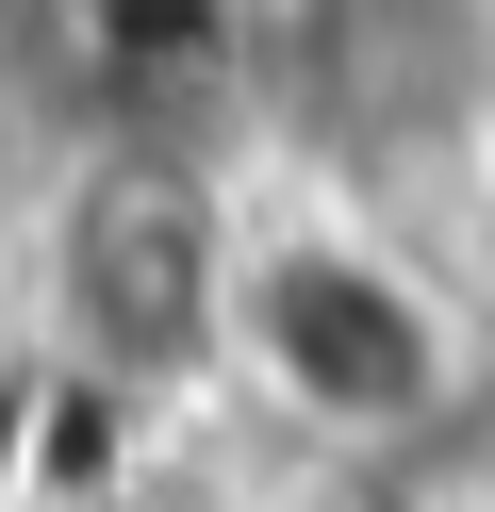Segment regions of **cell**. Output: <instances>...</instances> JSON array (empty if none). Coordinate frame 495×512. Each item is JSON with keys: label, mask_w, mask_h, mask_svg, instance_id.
<instances>
[{"label": "cell", "mask_w": 495, "mask_h": 512, "mask_svg": "<svg viewBox=\"0 0 495 512\" xmlns=\"http://www.w3.org/2000/svg\"><path fill=\"white\" fill-rule=\"evenodd\" d=\"M215 364L330 463H396V446L462 430L495 397L479 314L446 298V265L380 232V199H248L231 215V298H215Z\"/></svg>", "instance_id": "1"}, {"label": "cell", "mask_w": 495, "mask_h": 512, "mask_svg": "<svg viewBox=\"0 0 495 512\" xmlns=\"http://www.w3.org/2000/svg\"><path fill=\"white\" fill-rule=\"evenodd\" d=\"M264 116L297 182L380 199L495 133V0H281L264 17Z\"/></svg>", "instance_id": "2"}, {"label": "cell", "mask_w": 495, "mask_h": 512, "mask_svg": "<svg viewBox=\"0 0 495 512\" xmlns=\"http://www.w3.org/2000/svg\"><path fill=\"white\" fill-rule=\"evenodd\" d=\"M347 479H363V512H495V397L462 430L396 446V463H347Z\"/></svg>", "instance_id": "3"}, {"label": "cell", "mask_w": 495, "mask_h": 512, "mask_svg": "<svg viewBox=\"0 0 495 512\" xmlns=\"http://www.w3.org/2000/svg\"><path fill=\"white\" fill-rule=\"evenodd\" d=\"M83 512H264L248 479H198V463H132V479H99Z\"/></svg>", "instance_id": "4"}]
</instances>
